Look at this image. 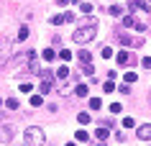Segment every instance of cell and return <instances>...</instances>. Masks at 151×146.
<instances>
[{"instance_id": "4dcf8cb0", "label": "cell", "mask_w": 151, "mask_h": 146, "mask_svg": "<svg viewBox=\"0 0 151 146\" xmlns=\"http://www.w3.org/2000/svg\"><path fill=\"white\" fill-rule=\"evenodd\" d=\"M141 67H143V69H151V59H149V57L141 59Z\"/></svg>"}, {"instance_id": "7a4b0ae2", "label": "cell", "mask_w": 151, "mask_h": 146, "mask_svg": "<svg viewBox=\"0 0 151 146\" xmlns=\"http://www.w3.org/2000/svg\"><path fill=\"white\" fill-rule=\"evenodd\" d=\"M26 144L28 146H44L46 144V133L39 126H31V128H26Z\"/></svg>"}, {"instance_id": "484cf974", "label": "cell", "mask_w": 151, "mask_h": 146, "mask_svg": "<svg viewBox=\"0 0 151 146\" xmlns=\"http://www.w3.org/2000/svg\"><path fill=\"white\" fill-rule=\"evenodd\" d=\"M133 126H136L133 118H123V128H133Z\"/></svg>"}, {"instance_id": "8fae6325", "label": "cell", "mask_w": 151, "mask_h": 146, "mask_svg": "<svg viewBox=\"0 0 151 146\" xmlns=\"http://www.w3.org/2000/svg\"><path fill=\"white\" fill-rule=\"evenodd\" d=\"M74 92H77V95H80V97H87L90 87H87V85H82V82H80V85H77V87H74Z\"/></svg>"}, {"instance_id": "5bb4252c", "label": "cell", "mask_w": 151, "mask_h": 146, "mask_svg": "<svg viewBox=\"0 0 151 146\" xmlns=\"http://www.w3.org/2000/svg\"><path fill=\"white\" fill-rule=\"evenodd\" d=\"M28 39V26H21V31H18V41H26Z\"/></svg>"}, {"instance_id": "e0dca14e", "label": "cell", "mask_w": 151, "mask_h": 146, "mask_svg": "<svg viewBox=\"0 0 151 146\" xmlns=\"http://www.w3.org/2000/svg\"><path fill=\"white\" fill-rule=\"evenodd\" d=\"M41 57L46 59V62H51V59H54L56 54H54V49H44V54H41Z\"/></svg>"}, {"instance_id": "f546056e", "label": "cell", "mask_w": 151, "mask_h": 146, "mask_svg": "<svg viewBox=\"0 0 151 146\" xmlns=\"http://www.w3.org/2000/svg\"><path fill=\"white\" fill-rule=\"evenodd\" d=\"M110 16H120V5H110Z\"/></svg>"}, {"instance_id": "9c48e42d", "label": "cell", "mask_w": 151, "mask_h": 146, "mask_svg": "<svg viewBox=\"0 0 151 146\" xmlns=\"http://www.w3.org/2000/svg\"><path fill=\"white\" fill-rule=\"evenodd\" d=\"M39 92H41V95H49V92H51V80H41Z\"/></svg>"}, {"instance_id": "30bf717a", "label": "cell", "mask_w": 151, "mask_h": 146, "mask_svg": "<svg viewBox=\"0 0 151 146\" xmlns=\"http://www.w3.org/2000/svg\"><path fill=\"white\" fill-rule=\"evenodd\" d=\"M56 77H59V80H67V77H69V67H67V64H62V67H59V69H56Z\"/></svg>"}, {"instance_id": "4fadbf2b", "label": "cell", "mask_w": 151, "mask_h": 146, "mask_svg": "<svg viewBox=\"0 0 151 146\" xmlns=\"http://www.w3.org/2000/svg\"><path fill=\"white\" fill-rule=\"evenodd\" d=\"M100 108H103L100 97H92V100H90V110H100Z\"/></svg>"}, {"instance_id": "ba28073f", "label": "cell", "mask_w": 151, "mask_h": 146, "mask_svg": "<svg viewBox=\"0 0 151 146\" xmlns=\"http://www.w3.org/2000/svg\"><path fill=\"white\" fill-rule=\"evenodd\" d=\"M128 8H131V10H149L143 0H128Z\"/></svg>"}, {"instance_id": "d6986e66", "label": "cell", "mask_w": 151, "mask_h": 146, "mask_svg": "<svg viewBox=\"0 0 151 146\" xmlns=\"http://www.w3.org/2000/svg\"><path fill=\"white\" fill-rule=\"evenodd\" d=\"M123 26H126V28H133V26H136L133 16H126V18H123Z\"/></svg>"}, {"instance_id": "cb8c5ba5", "label": "cell", "mask_w": 151, "mask_h": 146, "mask_svg": "<svg viewBox=\"0 0 151 146\" xmlns=\"http://www.w3.org/2000/svg\"><path fill=\"white\" fill-rule=\"evenodd\" d=\"M136 80H138V77H136V72H126V82H128V85H133Z\"/></svg>"}, {"instance_id": "5b68a950", "label": "cell", "mask_w": 151, "mask_h": 146, "mask_svg": "<svg viewBox=\"0 0 151 146\" xmlns=\"http://www.w3.org/2000/svg\"><path fill=\"white\" fill-rule=\"evenodd\" d=\"M36 57V54H33V51H23V54H21V57L16 59V64H18V69H28V64H31V59Z\"/></svg>"}, {"instance_id": "e575fe53", "label": "cell", "mask_w": 151, "mask_h": 146, "mask_svg": "<svg viewBox=\"0 0 151 146\" xmlns=\"http://www.w3.org/2000/svg\"><path fill=\"white\" fill-rule=\"evenodd\" d=\"M67 146H77V144H67Z\"/></svg>"}, {"instance_id": "83f0119b", "label": "cell", "mask_w": 151, "mask_h": 146, "mask_svg": "<svg viewBox=\"0 0 151 146\" xmlns=\"http://www.w3.org/2000/svg\"><path fill=\"white\" fill-rule=\"evenodd\" d=\"M80 10H82V13H92V5H90V3H82Z\"/></svg>"}, {"instance_id": "44dd1931", "label": "cell", "mask_w": 151, "mask_h": 146, "mask_svg": "<svg viewBox=\"0 0 151 146\" xmlns=\"http://www.w3.org/2000/svg\"><path fill=\"white\" fill-rule=\"evenodd\" d=\"M41 103H44V100H41V92H39V95H31V105L33 108H39Z\"/></svg>"}, {"instance_id": "ac0fdd59", "label": "cell", "mask_w": 151, "mask_h": 146, "mask_svg": "<svg viewBox=\"0 0 151 146\" xmlns=\"http://www.w3.org/2000/svg\"><path fill=\"white\" fill-rule=\"evenodd\" d=\"M5 105H8L10 110H18V100H16V97H8V100H5Z\"/></svg>"}, {"instance_id": "7c38bea8", "label": "cell", "mask_w": 151, "mask_h": 146, "mask_svg": "<svg viewBox=\"0 0 151 146\" xmlns=\"http://www.w3.org/2000/svg\"><path fill=\"white\" fill-rule=\"evenodd\" d=\"M108 133H110V131H108V128H103V126H100V128L95 131V138H97V141H105V138H108Z\"/></svg>"}, {"instance_id": "d6a6232c", "label": "cell", "mask_w": 151, "mask_h": 146, "mask_svg": "<svg viewBox=\"0 0 151 146\" xmlns=\"http://www.w3.org/2000/svg\"><path fill=\"white\" fill-rule=\"evenodd\" d=\"M74 21V13H64V23H72Z\"/></svg>"}, {"instance_id": "6da1fadb", "label": "cell", "mask_w": 151, "mask_h": 146, "mask_svg": "<svg viewBox=\"0 0 151 146\" xmlns=\"http://www.w3.org/2000/svg\"><path fill=\"white\" fill-rule=\"evenodd\" d=\"M95 33H97V26L95 23H87V26H80L77 31L72 33V39L77 41V44H87V41L95 39Z\"/></svg>"}, {"instance_id": "603a6c76", "label": "cell", "mask_w": 151, "mask_h": 146, "mask_svg": "<svg viewBox=\"0 0 151 146\" xmlns=\"http://www.w3.org/2000/svg\"><path fill=\"white\" fill-rule=\"evenodd\" d=\"M80 62H82V64H87V62H90V51L82 49V51H80Z\"/></svg>"}, {"instance_id": "ffe728a7", "label": "cell", "mask_w": 151, "mask_h": 146, "mask_svg": "<svg viewBox=\"0 0 151 146\" xmlns=\"http://www.w3.org/2000/svg\"><path fill=\"white\" fill-rule=\"evenodd\" d=\"M103 92H115V85H113V80H108L103 85Z\"/></svg>"}, {"instance_id": "3957f363", "label": "cell", "mask_w": 151, "mask_h": 146, "mask_svg": "<svg viewBox=\"0 0 151 146\" xmlns=\"http://www.w3.org/2000/svg\"><path fill=\"white\" fill-rule=\"evenodd\" d=\"M10 54H13V39H10V36H3V39H0V67L8 64Z\"/></svg>"}, {"instance_id": "7402d4cb", "label": "cell", "mask_w": 151, "mask_h": 146, "mask_svg": "<svg viewBox=\"0 0 151 146\" xmlns=\"http://www.w3.org/2000/svg\"><path fill=\"white\" fill-rule=\"evenodd\" d=\"M77 121H80L82 126H87V123H90V113H80V115H77Z\"/></svg>"}, {"instance_id": "9a60e30c", "label": "cell", "mask_w": 151, "mask_h": 146, "mask_svg": "<svg viewBox=\"0 0 151 146\" xmlns=\"http://www.w3.org/2000/svg\"><path fill=\"white\" fill-rule=\"evenodd\" d=\"M115 59H118V64H128V62H131V57H128L126 51H120V54H118Z\"/></svg>"}, {"instance_id": "52a82bcc", "label": "cell", "mask_w": 151, "mask_h": 146, "mask_svg": "<svg viewBox=\"0 0 151 146\" xmlns=\"http://www.w3.org/2000/svg\"><path fill=\"white\" fill-rule=\"evenodd\" d=\"M136 133H138V138H141V141H149V138H151V123H143Z\"/></svg>"}, {"instance_id": "8d00e7d4", "label": "cell", "mask_w": 151, "mask_h": 146, "mask_svg": "<svg viewBox=\"0 0 151 146\" xmlns=\"http://www.w3.org/2000/svg\"><path fill=\"white\" fill-rule=\"evenodd\" d=\"M0 103H3V100H0Z\"/></svg>"}, {"instance_id": "1f68e13d", "label": "cell", "mask_w": 151, "mask_h": 146, "mask_svg": "<svg viewBox=\"0 0 151 146\" xmlns=\"http://www.w3.org/2000/svg\"><path fill=\"white\" fill-rule=\"evenodd\" d=\"M51 23H54V26H59V23H64V16H54V18H51Z\"/></svg>"}, {"instance_id": "836d02e7", "label": "cell", "mask_w": 151, "mask_h": 146, "mask_svg": "<svg viewBox=\"0 0 151 146\" xmlns=\"http://www.w3.org/2000/svg\"><path fill=\"white\" fill-rule=\"evenodd\" d=\"M67 3H69V0H59V5H67Z\"/></svg>"}, {"instance_id": "2e32d148", "label": "cell", "mask_w": 151, "mask_h": 146, "mask_svg": "<svg viewBox=\"0 0 151 146\" xmlns=\"http://www.w3.org/2000/svg\"><path fill=\"white\" fill-rule=\"evenodd\" d=\"M82 72L87 74V77H92V74H95V67H92V64L87 62V64H82Z\"/></svg>"}, {"instance_id": "d4e9b609", "label": "cell", "mask_w": 151, "mask_h": 146, "mask_svg": "<svg viewBox=\"0 0 151 146\" xmlns=\"http://www.w3.org/2000/svg\"><path fill=\"white\" fill-rule=\"evenodd\" d=\"M59 57H62L64 62H69V59H72V51H67V49H62V51H59Z\"/></svg>"}, {"instance_id": "4316f807", "label": "cell", "mask_w": 151, "mask_h": 146, "mask_svg": "<svg viewBox=\"0 0 151 146\" xmlns=\"http://www.w3.org/2000/svg\"><path fill=\"white\" fill-rule=\"evenodd\" d=\"M87 138H90L87 131H77V141H87Z\"/></svg>"}, {"instance_id": "d590c367", "label": "cell", "mask_w": 151, "mask_h": 146, "mask_svg": "<svg viewBox=\"0 0 151 146\" xmlns=\"http://www.w3.org/2000/svg\"><path fill=\"white\" fill-rule=\"evenodd\" d=\"M149 100H151V95H149Z\"/></svg>"}, {"instance_id": "f1b7e54d", "label": "cell", "mask_w": 151, "mask_h": 146, "mask_svg": "<svg viewBox=\"0 0 151 146\" xmlns=\"http://www.w3.org/2000/svg\"><path fill=\"white\" fill-rule=\"evenodd\" d=\"M120 110H123V108H120V103H113V105H110V113H120Z\"/></svg>"}, {"instance_id": "8992f818", "label": "cell", "mask_w": 151, "mask_h": 146, "mask_svg": "<svg viewBox=\"0 0 151 146\" xmlns=\"http://www.w3.org/2000/svg\"><path fill=\"white\" fill-rule=\"evenodd\" d=\"M118 41L123 44V46H141L143 39H131L128 33H118Z\"/></svg>"}, {"instance_id": "277c9868", "label": "cell", "mask_w": 151, "mask_h": 146, "mask_svg": "<svg viewBox=\"0 0 151 146\" xmlns=\"http://www.w3.org/2000/svg\"><path fill=\"white\" fill-rule=\"evenodd\" d=\"M13 126L10 123H5V121H0V141L3 144H8V141H13Z\"/></svg>"}]
</instances>
